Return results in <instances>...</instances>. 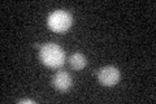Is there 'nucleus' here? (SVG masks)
I'll list each match as a JSON object with an SVG mask.
<instances>
[{
	"label": "nucleus",
	"instance_id": "nucleus-1",
	"mask_svg": "<svg viewBox=\"0 0 156 104\" xmlns=\"http://www.w3.org/2000/svg\"><path fill=\"white\" fill-rule=\"evenodd\" d=\"M39 56H41L42 63L48 68H58L65 61V53L62 48L53 43H47L42 46Z\"/></svg>",
	"mask_w": 156,
	"mask_h": 104
},
{
	"label": "nucleus",
	"instance_id": "nucleus-2",
	"mask_svg": "<svg viewBox=\"0 0 156 104\" xmlns=\"http://www.w3.org/2000/svg\"><path fill=\"white\" fill-rule=\"evenodd\" d=\"M72 16L69 12L62 11V9H57V11L52 12L48 17V27L55 33H65L69 30L72 26Z\"/></svg>",
	"mask_w": 156,
	"mask_h": 104
},
{
	"label": "nucleus",
	"instance_id": "nucleus-3",
	"mask_svg": "<svg viewBox=\"0 0 156 104\" xmlns=\"http://www.w3.org/2000/svg\"><path fill=\"white\" fill-rule=\"evenodd\" d=\"M120 70L115 66H104L98 72V80L103 86H115L120 81Z\"/></svg>",
	"mask_w": 156,
	"mask_h": 104
},
{
	"label": "nucleus",
	"instance_id": "nucleus-4",
	"mask_svg": "<svg viewBox=\"0 0 156 104\" xmlns=\"http://www.w3.org/2000/svg\"><path fill=\"white\" fill-rule=\"evenodd\" d=\"M52 83L56 90L65 92L69 90L72 86V77H70V74L66 72H57L55 76H53Z\"/></svg>",
	"mask_w": 156,
	"mask_h": 104
},
{
	"label": "nucleus",
	"instance_id": "nucleus-5",
	"mask_svg": "<svg viewBox=\"0 0 156 104\" xmlns=\"http://www.w3.org/2000/svg\"><path fill=\"white\" fill-rule=\"evenodd\" d=\"M69 64H70V66L74 69V70H81V69H83L86 66L87 60H86V57L82 55V53L76 52L69 57Z\"/></svg>",
	"mask_w": 156,
	"mask_h": 104
},
{
	"label": "nucleus",
	"instance_id": "nucleus-6",
	"mask_svg": "<svg viewBox=\"0 0 156 104\" xmlns=\"http://www.w3.org/2000/svg\"><path fill=\"white\" fill-rule=\"evenodd\" d=\"M20 103H22V104H23V103H34V102H33V100H29V99H26V100H21Z\"/></svg>",
	"mask_w": 156,
	"mask_h": 104
}]
</instances>
